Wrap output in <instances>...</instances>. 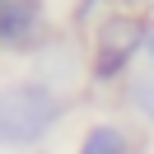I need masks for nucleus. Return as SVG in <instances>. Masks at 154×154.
<instances>
[{"label":"nucleus","mask_w":154,"mask_h":154,"mask_svg":"<svg viewBox=\"0 0 154 154\" xmlns=\"http://www.w3.org/2000/svg\"><path fill=\"white\" fill-rule=\"evenodd\" d=\"M70 94L56 84H47L42 75H19L5 79L0 89V145L14 154L38 149L61 131V122L70 117Z\"/></svg>","instance_id":"obj_1"},{"label":"nucleus","mask_w":154,"mask_h":154,"mask_svg":"<svg viewBox=\"0 0 154 154\" xmlns=\"http://www.w3.org/2000/svg\"><path fill=\"white\" fill-rule=\"evenodd\" d=\"M149 23L154 14H135V10H112L94 33H89V61L84 75L94 89H112L126 84L135 75V61L145 56V42H149Z\"/></svg>","instance_id":"obj_2"},{"label":"nucleus","mask_w":154,"mask_h":154,"mask_svg":"<svg viewBox=\"0 0 154 154\" xmlns=\"http://www.w3.org/2000/svg\"><path fill=\"white\" fill-rule=\"evenodd\" d=\"M56 33H51L47 0H0V47L10 56H33Z\"/></svg>","instance_id":"obj_3"},{"label":"nucleus","mask_w":154,"mask_h":154,"mask_svg":"<svg viewBox=\"0 0 154 154\" xmlns=\"http://www.w3.org/2000/svg\"><path fill=\"white\" fill-rule=\"evenodd\" d=\"M75 154H140V140L126 122H112V117H98V122L84 126Z\"/></svg>","instance_id":"obj_4"},{"label":"nucleus","mask_w":154,"mask_h":154,"mask_svg":"<svg viewBox=\"0 0 154 154\" xmlns=\"http://www.w3.org/2000/svg\"><path fill=\"white\" fill-rule=\"evenodd\" d=\"M122 103L140 117L145 126H154V70H135L122 84Z\"/></svg>","instance_id":"obj_5"},{"label":"nucleus","mask_w":154,"mask_h":154,"mask_svg":"<svg viewBox=\"0 0 154 154\" xmlns=\"http://www.w3.org/2000/svg\"><path fill=\"white\" fill-rule=\"evenodd\" d=\"M122 10H135V14H154V0H117Z\"/></svg>","instance_id":"obj_6"},{"label":"nucleus","mask_w":154,"mask_h":154,"mask_svg":"<svg viewBox=\"0 0 154 154\" xmlns=\"http://www.w3.org/2000/svg\"><path fill=\"white\" fill-rule=\"evenodd\" d=\"M145 61H149V70H154V23H149V42H145Z\"/></svg>","instance_id":"obj_7"}]
</instances>
